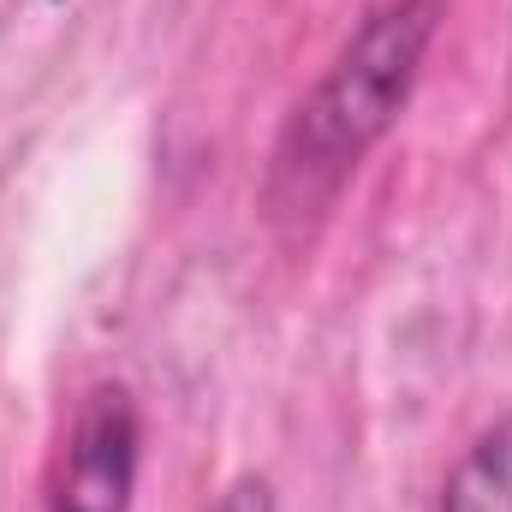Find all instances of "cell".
Instances as JSON below:
<instances>
[{
  "label": "cell",
  "mask_w": 512,
  "mask_h": 512,
  "mask_svg": "<svg viewBox=\"0 0 512 512\" xmlns=\"http://www.w3.org/2000/svg\"><path fill=\"white\" fill-rule=\"evenodd\" d=\"M203 512H280V507H274V483L268 477H239V483H227Z\"/></svg>",
  "instance_id": "cell-4"
},
{
  "label": "cell",
  "mask_w": 512,
  "mask_h": 512,
  "mask_svg": "<svg viewBox=\"0 0 512 512\" xmlns=\"http://www.w3.org/2000/svg\"><path fill=\"white\" fill-rule=\"evenodd\" d=\"M441 512H512V411L459 453L441 483Z\"/></svg>",
  "instance_id": "cell-3"
},
{
  "label": "cell",
  "mask_w": 512,
  "mask_h": 512,
  "mask_svg": "<svg viewBox=\"0 0 512 512\" xmlns=\"http://www.w3.org/2000/svg\"><path fill=\"white\" fill-rule=\"evenodd\" d=\"M143 471V411L126 382H96L60 441L48 512H131Z\"/></svg>",
  "instance_id": "cell-2"
},
{
  "label": "cell",
  "mask_w": 512,
  "mask_h": 512,
  "mask_svg": "<svg viewBox=\"0 0 512 512\" xmlns=\"http://www.w3.org/2000/svg\"><path fill=\"white\" fill-rule=\"evenodd\" d=\"M447 0H382L358 18L322 84L292 108V120L268 161V209L274 215H322L358 161L382 143L399 108L417 90V72L441 36Z\"/></svg>",
  "instance_id": "cell-1"
}]
</instances>
